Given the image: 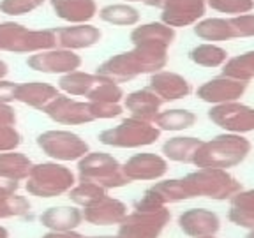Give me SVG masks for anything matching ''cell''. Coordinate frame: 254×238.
<instances>
[{
	"instance_id": "5b68a950",
	"label": "cell",
	"mask_w": 254,
	"mask_h": 238,
	"mask_svg": "<svg viewBox=\"0 0 254 238\" xmlns=\"http://www.w3.org/2000/svg\"><path fill=\"white\" fill-rule=\"evenodd\" d=\"M57 48L53 30H30L14 21L0 23V52L39 53Z\"/></svg>"
},
{
	"instance_id": "9c48e42d",
	"label": "cell",
	"mask_w": 254,
	"mask_h": 238,
	"mask_svg": "<svg viewBox=\"0 0 254 238\" xmlns=\"http://www.w3.org/2000/svg\"><path fill=\"white\" fill-rule=\"evenodd\" d=\"M143 4L161 9V23L171 28L196 25L206 9V0H143Z\"/></svg>"
},
{
	"instance_id": "5bb4252c",
	"label": "cell",
	"mask_w": 254,
	"mask_h": 238,
	"mask_svg": "<svg viewBox=\"0 0 254 238\" xmlns=\"http://www.w3.org/2000/svg\"><path fill=\"white\" fill-rule=\"evenodd\" d=\"M43 111L53 122L64 123V125H83V123L94 122L88 110V103L71 99L67 95L55 97Z\"/></svg>"
},
{
	"instance_id": "7dc6e473",
	"label": "cell",
	"mask_w": 254,
	"mask_h": 238,
	"mask_svg": "<svg viewBox=\"0 0 254 238\" xmlns=\"http://www.w3.org/2000/svg\"><path fill=\"white\" fill-rule=\"evenodd\" d=\"M18 189H20V182L16 180H9L0 177V196H12L18 194Z\"/></svg>"
},
{
	"instance_id": "bcb514c9",
	"label": "cell",
	"mask_w": 254,
	"mask_h": 238,
	"mask_svg": "<svg viewBox=\"0 0 254 238\" xmlns=\"http://www.w3.org/2000/svg\"><path fill=\"white\" fill-rule=\"evenodd\" d=\"M0 125H5V127L16 125V111L11 104H0Z\"/></svg>"
},
{
	"instance_id": "681fc988",
	"label": "cell",
	"mask_w": 254,
	"mask_h": 238,
	"mask_svg": "<svg viewBox=\"0 0 254 238\" xmlns=\"http://www.w3.org/2000/svg\"><path fill=\"white\" fill-rule=\"evenodd\" d=\"M7 72H9L7 63H5L4 60H0V79H4L5 76H7Z\"/></svg>"
},
{
	"instance_id": "f1b7e54d",
	"label": "cell",
	"mask_w": 254,
	"mask_h": 238,
	"mask_svg": "<svg viewBox=\"0 0 254 238\" xmlns=\"http://www.w3.org/2000/svg\"><path fill=\"white\" fill-rule=\"evenodd\" d=\"M97 81H99V76L97 74H90V72H83V71H72L60 76L59 88L62 92H65L67 95L87 97L88 92L95 87Z\"/></svg>"
},
{
	"instance_id": "277c9868",
	"label": "cell",
	"mask_w": 254,
	"mask_h": 238,
	"mask_svg": "<svg viewBox=\"0 0 254 238\" xmlns=\"http://www.w3.org/2000/svg\"><path fill=\"white\" fill-rule=\"evenodd\" d=\"M78 180L97 183L106 190L120 189L131 183L122 173V164L106 152H88L79 159Z\"/></svg>"
},
{
	"instance_id": "f5cc1de1",
	"label": "cell",
	"mask_w": 254,
	"mask_h": 238,
	"mask_svg": "<svg viewBox=\"0 0 254 238\" xmlns=\"http://www.w3.org/2000/svg\"><path fill=\"white\" fill-rule=\"evenodd\" d=\"M246 238H254V230H249V233L246 235Z\"/></svg>"
},
{
	"instance_id": "ac0fdd59",
	"label": "cell",
	"mask_w": 254,
	"mask_h": 238,
	"mask_svg": "<svg viewBox=\"0 0 254 238\" xmlns=\"http://www.w3.org/2000/svg\"><path fill=\"white\" fill-rule=\"evenodd\" d=\"M55 37H57V48L60 50H83V48H90L101 41V30L94 25H72V27H62L57 28Z\"/></svg>"
},
{
	"instance_id": "60d3db41",
	"label": "cell",
	"mask_w": 254,
	"mask_h": 238,
	"mask_svg": "<svg viewBox=\"0 0 254 238\" xmlns=\"http://www.w3.org/2000/svg\"><path fill=\"white\" fill-rule=\"evenodd\" d=\"M230 23L235 37H254V14L247 12V14L233 16L230 18Z\"/></svg>"
},
{
	"instance_id": "30bf717a",
	"label": "cell",
	"mask_w": 254,
	"mask_h": 238,
	"mask_svg": "<svg viewBox=\"0 0 254 238\" xmlns=\"http://www.w3.org/2000/svg\"><path fill=\"white\" fill-rule=\"evenodd\" d=\"M206 115L215 125L231 134H246L254 131V108L242 104L240 101L215 104Z\"/></svg>"
},
{
	"instance_id": "11a10c76",
	"label": "cell",
	"mask_w": 254,
	"mask_h": 238,
	"mask_svg": "<svg viewBox=\"0 0 254 238\" xmlns=\"http://www.w3.org/2000/svg\"><path fill=\"white\" fill-rule=\"evenodd\" d=\"M127 2H143V0H127Z\"/></svg>"
},
{
	"instance_id": "ab89813d",
	"label": "cell",
	"mask_w": 254,
	"mask_h": 238,
	"mask_svg": "<svg viewBox=\"0 0 254 238\" xmlns=\"http://www.w3.org/2000/svg\"><path fill=\"white\" fill-rule=\"evenodd\" d=\"M88 110H90V115L94 120L117 119V117H120L124 113L122 104H111V103H88Z\"/></svg>"
},
{
	"instance_id": "e0dca14e",
	"label": "cell",
	"mask_w": 254,
	"mask_h": 238,
	"mask_svg": "<svg viewBox=\"0 0 254 238\" xmlns=\"http://www.w3.org/2000/svg\"><path fill=\"white\" fill-rule=\"evenodd\" d=\"M94 74L106 79V81H111V83L120 85V83H127V81L138 78V76L141 74V71H139L132 53L126 52V53H119V55H113L108 60H104L99 67L95 69Z\"/></svg>"
},
{
	"instance_id": "6da1fadb",
	"label": "cell",
	"mask_w": 254,
	"mask_h": 238,
	"mask_svg": "<svg viewBox=\"0 0 254 238\" xmlns=\"http://www.w3.org/2000/svg\"><path fill=\"white\" fill-rule=\"evenodd\" d=\"M251 141L242 134H219L210 141H203L194 152L192 164L198 170L212 168V170H230L238 166L251 154Z\"/></svg>"
},
{
	"instance_id": "836d02e7",
	"label": "cell",
	"mask_w": 254,
	"mask_h": 238,
	"mask_svg": "<svg viewBox=\"0 0 254 238\" xmlns=\"http://www.w3.org/2000/svg\"><path fill=\"white\" fill-rule=\"evenodd\" d=\"M99 18L119 27H132L139 21V12L129 4H111L99 11Z\"/></svg>"
},
{
	"instance_id": "cb8c5ba5",
	"label": "cell",
	"mask_w": 254,
	"mask_h": 238,
	"mask_svg": "<svg viewBox=\"0 0 254 238\" xmlns=\"http://www.w3.org/2000/svg\"><path fill=\"white\" fill-rule=\"evenodd\" d=\"M175 37V28L168 27V25L161 23V21H152V23H145L141 27H136L131 32V43L132 46H139V44H155V46H164L170 48L173 44Z\"/></svg>"
},
{
	"instance_id": "7402d4cb",
	"label": "cell",
	"mask_w": 254,
	"mask_h": 238,
	"mask_svg": "<svg viewBox=\"0 0 254 238\" xmlns=\"http://www.w3.org/2000/svg\"><path fill=\"white\" fill-rule=\"evenodd\" d=\"M59 95V90L53 85L43 83V81H30V83H20L16 87L14 101L43 111Z\"/></svg>"
},
{
	"instance_id": "e575fe53",
	"label": "cell",
	"mask_w": 254,
	"mask_h": 238,
	"mask_svg": "<svg viewBox=\"0 0 254 238\" xmlns=\"http://www.w3.org/2000/svg\"><path fill=\"white\" fill-rule=\"evenodd\" d=\"M150 190L161 199V203L164 206H168L170 203H180V201H186V199H190L182 178H171V180L157 182L155 185L150 187Z\"/></svg>"
},
{
	"instance_id": "ffe728a7",
	"label": "cell",
	"mask_w": 254,
	"mask_h": 238,
	"mask_svg": "<svg viewBox=\"0 0 254 238\" xmlns=\"http://www.w3.org/2000/svg\"><path fill=\"white\" fill-rule=\"evenodd\" d=\"M81 212H83V221L92 226H119L120 221L129 214L126 203L111 196H106L103 201L83 208Z\"/></svg>"
},
{
	"instance_id": "c3c4849f",
	"label": "cell",
	"mask_w": 254,
	"mask_h": 238,
	"mask_svg": "<svg viewBox=\"0 0 254 238\" xmlns=\"http://www.w3.org/2000/svg\"><path fill=\"white\" fill-rule=\"evenodd\" d=\"M41 238H83V235L76 231H48Z\"/></svg>"
},
{
	"instance_id": "2e32d148",
	"label": "cell",
	"mask_w": 254,
	"mask_h": 238,
	"mask_svg": "<svg viewBox=\"0 0 254 238\" xmlns=\"http://www.w3.org/2000/svg\"><path fill=\"white\" fill-rule=\"evenodd\" d=\"M179 228L189 238L212 237L221 230V219L206 208H189L179 217Z\"/></svg>"
},
{
	"instance_id": "f6af8a7d",
	"label": "cell",
	"mask_w": 254,
	"mask_h": 238,
	"mask_svg": "<svg viewBox=\"0 0 254 238\" xmlns=\"http://www.w3.org/2000/svg\"><path fill=\"white\" fill-rule=\"evenodd\" d=\"M16 87H18V83H14V81L0 79V104H9L14 101Z\"/></svg>"
},
{
	"instance_id": "83f0119b",
	"label": "cell",
	"mask_w": 254,
	"mask_h": 238,
	"mask_svg": "<svg viewBox=\"0 0 254 238\" xmlns=\"http://www.w3.org/2000/svg\"><path fill=\"white\" fill-rule=\"evenodd\" d=\"M194 34L203 41L221 43V41L235 39L230 18H206L194 25Z\"/></svg>"
},
{
	"instance_id": "ba28073f",
	"label": "cell",
	"mask_w": 254,
	"mask_h": 238,
	"mask_svg": "<svg viewBox=\"0 0 254 238\" xmlns=\"http://www.w3.org/2000/svg\"><path fill=\"white\" fill-rule=\"evenodd\" d=\"M171 214L166 208L155 212H131L120 221L117 238H159L170 224Z\"/></svg>"
},
{
	"instance_id": "8992f818",
	"label": "cell",
	"mask_w": 254,
	"mask_h": 238,
	"mask_svg": "<svg viewBox=\"0 0 254 238\" xmlns=\"http://www.w3.org/2000/svg\"><path fill=\"white\" fill-rule=\"evenodd\" d=\"M159 136H161V131L154 123H147L132 119V117H127L119 125L101 132L99 141L106 147L115 148H141L154 145Z\"/></svg>"
},
{
	"instance_id": "4316f807",
	"label": "cell",
	"mask_w": 254,
	"mask_h": 238,
	"mask_svg": "<svg viewBox=\"0 0 254 238\" xmlns=\"http://www.w3.org/2000/svg\"><path fill=\"white\" fill-rule=\"evenodd\" d=\"M32 166H34V163L20 152L11 150L0 154V177H4V178L23 182V180H27Z\"/></svg>"
},
{
	"instance_id": "8fae6325",
	"label": "cell",
	"mask_w": 254,
	"mask_h": 238,
	"mask_svg": "<svg viewBox=\"0 0 254 238\" xmlns=\"http://www.w3.org/2000/svg\"><path fill=\"white\" fill-rule=\"evenodd\" d=\"M122 173L129 182H152L168 173V161L163 155L141 152L129 157L122 164Z\"/></svg>"
},
{
	"instance_id": "f35d334b",
	"label": "cell",
	"mask_w": 254,
	"mask_h": 238,
	"mask_svg": "<svg viewBox=\"0 0 254 238\" xmlns=\"http://www.w3.org/2000/svg\"><path fill=\"white\" fill-rule=\"evenodd\" d=\"M44 0H0V11L9 16H21L37 9Z\"/></svg>"
},
{
	"instance_id": "8d00e7d4",
	"label": "cell",
	"mask_w": 254,
	"mask_h": 238,
	"mask_svg": "<svg viewBox=\"0 0 254 238\" xmlns=\"http://www.w3.org/2000/svg\"><path fill=\"white\" fill-rule=\"evenodd\" d=\"M30 212V201L25 196H0V221L2 219L23 217Z\"/></svg>"
},
{
	"instance_id": "ee69618b",
	"label": "cell",
	"mask_w": 254,
	"mask_h": 238,
	"mask_svg": "<svg viewBox=\"0 0 254 238\" xmlns=\"http://www.w3.org/2000/svg\"><path fill=\"white\" fill-rule=\"evenodd\" d=\"M230 203L238 210H254V189H242L230 199Z\"/></svg>"
},
{
	"instance_id": "9a60e30c",
	"label": "cell",
	"mask_w": 254,
	"mask_h": 238,
	"mask_svg": "<svg viewBox=\"0 0 254 238\" xmlns=\"http://www.w3.org/2000/svg\"><path fill=\"white\" fill-rule=\"evenodd\" d=\"M148 90H152L163 103L184 99L190 94V83L182 74L173 71H159L150 74L148 79Z\"/></svg>"
},
{
	"instance_id": "1f68e13d",
	"label": "cell",
	"mask_w": 254,
	"mask_h": 238,
	"mask_svg": "<svg viewBox=\"0 0 254 238\" xmlns=\"http://www.w3.org/2000/svg\"><path fill=\"white\" fill-rule=\"evenodd\" d=\"M222 76L246 81V83L254 79V50L228 59L226 63L222 65Z\"/></svg>"
},
{
	"instance_id": "4dcf8cb0",
	"label": "cell",
	"mask_w": 254,
	"mask_h": 238,
	"mask_svg": "<svg viewBox=\"0 0 254 238\" xmlns=\"http://www.w3.org/2000/svg\"><path fill=\"white\" fill-rule=\"evenodd\" d=\"M228 57V52L224 48L217 46V44L212 43H205V44H198L189 52V60L194 62L196 65H201V67H222Z\"/></svg>"
},
{
	"instance_id": "b9f144b4",
	"label": "cell",
	"mask_w": 254,
	"mask_h": 238,
	"mask_svg": "<svg viewBox=\"0 0 254 238\" xmlns=\"http://www.w3.org/2000/svg\"><path fill=\"white\" fill-rule=\"evenodd\" d=\"M21 145V134L14 127L0 125V154L2 152H11Z\"/></svg>"
},
{
	"instance_id": "4fadbf2b",
	"label": "cell",
	"mask_w": 254,
	"mask_h": 238,
	"mask_svg": "<svg viewBox=\"0 0 254 238\" xmlns=\"http://www.w3.org/2000/svg\"><path fill=\"white\" fill-rule=\"evenodd\" d=\"M247 85L249 83H246V81H238V79L221 74L217 78H212L206 83H203L196 90V95L203 103H208L212 106L235 103V101H240V97L246 94Z\"/></svg>"
},
{
	"instance_id": "d6a6232c",
	"label": "cell",
	"mask_w": 254,
	"mask_h": 238,
	"mask_svg": "<svg viewBox=\"0 0 254 238\" xmlns=\"http://www.w3.org/2000/svg\"><path fill=\"white\" fill-rule=\"evenodd\" d=\"M69 199L74 203V206L78 208H88V206L95 205V203L103 201L104 198L108 196V190L103 189L97 183L92 182H78L71 190L67 192Z\"/></svg>"
},
{
	"instance_id": "816d5d0a",
	"label": "cell",
	"mask_w": 254,
	"mask_h": 238,
	"mask_svg": "<svg viewBox=\"0 0 254 238\" xmlns=\"http://www.w3.org/2000/svg\"><path fill=\"white\" fill-rule=\"evenodd\" d=\"M83 238H117V235L115 237H111V235H103V237H85L83 235Z\"/></svg>"
},
{
	"instance_id": "7c38bea8",
	"label": "cell",
	"mask_w": 254,
	"mask_h": 238,
	"mask_svg": "<svg viewBox=\"0 0 254 238\" xmlns=\"http://www.w3.org/2000/svg\"><path fill=\"white\" fill-rule=\"evenodd\" d=\"M27 65L37 72H44V74H67V72L78 71L81 65V59L74 52L52 48V50L28 57Z\"/></svg>"
},
{
	"instance_id": "603a6c76",
	"label": "cell",
	"mask_w": 254,
	"mask_h": 238,
	"mask_svg": "<svg viewBox=\"0 0 254 238\" xmlns=\"http://www.w3.org/2000/svg\"><path fill=\"white\" fill-rule=\"evenodd\" d=\"M55 14L69 23L83 25L97 12L95 0H50Z\"/></svg>"
},
{
	"instance_id": "f546056e",
	"label": "cell",
	"mask_w": 254,
	"mask_h": 238,
	"mask_svg": "<svg viewBox=\"0 0 254 238\" xmlns=\"http://www.w3.org/2000/svg\"><path fill=\"white\" fill-rule=\"evenodd\" d=\"M196 123V115L189 110H164L159 111L157 119H155L154 125L157 127L159 131H170V132H179L186 131Z\"/></svg>"
},
{
	"instance_id": "44dd1931",
	"label": "cell",
	"mask_w": 254,
	"mask_h": 238,
	"mask_svg": "<svg viewBox=\"0 0 254 238\" xmlns=\"http://www.w3.org/2000/svg\"><path fill=\"white\" fill-rule=\"evenodd\" d=\"M39 222L48 231H76L83 224V212L78 206H52L39 215Z\"/></svg>"
},
{
	"instance_id": "74e56055",
	"label": "cell",
	"mask_w": 254,
	"mask_h": 238,
	"mask_svg": "<svg viewBox=\"0 0 254 238\" xmlns=\"http://www.w3.org/2000/svg\"><path fill=\"white\" fill-rule=\"evenodd\" d=\"M206 5L228 16L247 14L254 9V0H206Z\"/></svg>"
},
{
	"instance_id": "7a4b0ae2",
	"label": "cell",
	"mask_w": 254,
	"mask_h": 238,
	"mask_svg": "<svg viewBox=\"0 0 254 238\" xmlns=\"http://www.w3.org/2000/svg\"><path fill=\"white\" fill-rule=\"evenodd\" d=\"M182 180L190 199L206 198L214 201H230L235 194L244 189L242 182H238L226 170L201 168L186 175Z\"/></svg>"
},
{
	"instance_id": "3957f363",
	"label": "cell",
	"mask_w": 254,
	"mask_h": 238,
	"mask_svg": "<svg viewBox=\"0 0 254 238\" xmlns=\"http://www.w3.org/2000/svg\"><path fill=\"white\" fill-rule=\"evenodd\" d=\"M25 182V189L30 196L52 199L67 194L76 185V177L67 166L60 163H39L32 166Z\"/></svg>"
},
{
	"instance_id": "f907efd6",
	"label": "cell",
	"mask_w": 254,
	"mask_h": 238,
	"mask_svg": "<svg viewBox=\"0 0 254 238\" xmlns=\"http://www.w3.org/2000/svg\"><path fill=\"white\" fill-rule=\"evenodd\" d=\"M0 238H9V231L7 228H4L2 224H0Z\"/></svg>"
},
{
	"instance_id": "7bdbcfd3",
	"label": "cell",
	"mask_w": 254,
	"mask_h": 238,
	"mask_svg": "<svg viewBox=\"0 0 254 238\" xmlns=\"http://www.w3.org/2000/svg\"><path fill=\"white\" fill-rule=\"evenodd\" d=\"M228 219L231 224L246 230H254V210H238L231 206L228 212Z\"/></svg>"
},
{
	"instance_id": "db71d44e",
	"label": "cell",
	"mask_w": 254,
	"mask_h": 238,
	"mask_svg": "<svg viewBox=\"0 0 254 238\" xmlns=\"http://www.w3.org/2000/svg\"><path fill=\"white\" fill-rule=\"evenodd\" d=\"M199 238H217L215 235H212V237H199Z\"/></svg>"
},
{
	"instance_id": "d6986e66",
	"label": "cell",
	"mask_w": 254,
	"mask_h": 238,
	"mask_svg": "<svg viewBox=\"0 0 254 238\" xmlns=\"http://www.w3.org/2000/svg\"><path fill=\"white\" fill-rule=\"evenodd\" d=\"M163 104V101L148 88H141V90H134L124 95V110L129 111L132 119L147 123L155 122Z\"/></svg>"
},
{
	"instance_id": "d4e9b609",
	"label": "cell",
	"mask_w": 254,
	"mask_h": 238,
	"mask_svg": "<svg viewBox=\"0 0 254 238\" xmlns=\"http://www.w3.org/2000/svg\"><path fill=\"white\" fill-rule=\"evenodd\" d=\"M141 74H154L163 71L168 63V48L155 44H139L131 50Z\"/></svg>"
},
{
	"instance_id": "484cf974",
	"label": "cell",
	"mask_w": 254,
	"mask_h": 238,
	"mask_svg": "<svg viewBox=\"0 0 254 238\" xmlns=\"http://www.w3.org/2000/svg\"><path fill=\"white\" fill-rule=\"evenodd\" d=\"M203 143V139L192 138V136H177V138L168 139L163 145L164 159H170L173 163L192 164V157L198 147Z\"/></svg>"
},
{
	"instance_id": "52a82bcc",
	"label": "cell",
	"mask_w": 254,
	"mask_h": 238,
	"mask_svg": "<svg viewBox=\"0 0 254 238\" xmlns=\"http://www.w3.org/2000/svg\"><path fill=\"white\" fill-rule=\"evenodd\" d=\"M37 147L55 163H71L90 152L88 143L71 131H44L37 136Z\"/></svg>"
},
{
	"instance_id": "d590c367",
	"label": "cell",
	"mask_w": 254,
	"mask_h": 238,
	"mask_svg": "<svg viewBox=\"0 0 254 238\" xmlns=\"http://www.w3.org/2000/svg\"><path fill=\"white\" fill-rule=\"evenodd\" d=\"M87 101L88 103L120 104V101H124V90L120 85L111 83V81H106V79L99 78V81L95 83V87L88 92Z\"/></svg>"
}]
</instances>
